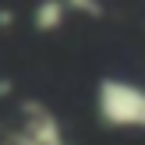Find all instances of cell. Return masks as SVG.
Masks as SVG:
<instances>
[{"mask_svg": "<svg viewBox=\"0 0 145 145\" xmlns=\"http://www.w3.org/2000/svg\"><path fill=\"white\" fill-rule=\"evenodd\" d=\"M96 117L113 131H145V85L120 74L99 78Z\"/></svg>", "mask_w": 145, "mask_h": 145, "instance_id": "6da1fadb", "label": "cell"}, {"mask_svg": "<svg viewBox=\"0 0 145 145\" xmlns=\"http://www.w3.org/2000/svg\"><path fill=\"white\" fill-rule=\"evenodd\" d=\"M0 145H67L64 124L46 103L25 99L18 110V120L0 135Z\"/></svg>", "mask_w": 145, "mask_h": 145, "instance_id": "7a4b0ae2", "label": "cell"}, {"mask_svg": "<svg viewBox=\"0 0 145 145\" xmlns=\"http://www.w3.org/2000/svg\"><path fill=\"white\" fill-rule=\"evenodd\" d=\"M67 18H71V11H67L64 0H39V7H35V14H32V25L39 28V32H57Z\"/></svg>", "mask_w": 145, "mask_h": 145, "instance_id": "3957f363", "label": "cell"}, {"mask_svg": "<svg viewBox=\"0 0 145 145\" xmlns=\"http://www.w3.org/2000/svg\"><path fill=\"white\" fill-rule=\"evenodd\" d=\"M71 14H85V18H99L103 14V0H64Z\"/></svg>", "mask_w": 145, "mask_h": 145, "instance_id": "277c9868", "label": "cell"}]
</instances>
